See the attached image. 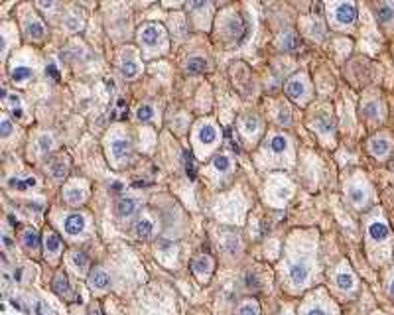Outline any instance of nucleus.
Here are the masks:
<instances>
[{
  "mask_svg": "<svg viewBox=\"0 0 394 315\" xmlns=\"http://www.w3.org/2000/svg\"><path fill=\"white\" fill-rule=\"evenodd\" d=\"M333 20L339 26H353L357 20V6L353 2H337L333 4Z\"/></svg>",
  "mask_w": 394,
  "mask_h": 315,
  "instance_id": "1",
  "label": "nucleus"
},
{
  "mask_svg": "<svg viewBox=\"0 0 394 315\" xmlns=\"http://www.w3.org/2000/svg\"><path fill=\"white\" fill-rule=\"evenodd\" d=\"M162 34H164V30L160 26H156V24H146V26L140 28V40L148 48L158 46V42L162 40Z\"/></svg>",
  "mask_w": 394,
  "mask_h": 315,
  "instance_id": "2",
  "label": "nucleus"
},
{
  "mask_svg": "<svg viewBox=\"0 0 394 315\" xmlns=\"http://www.w3.org/2000/svg\"><path fill=\"white\" fill-rule=\"evenodd\" d=\"M367 231H368V236H370L372 240H376V242H384V240L390 236V229H388V225H386L384 221H380V219L370 221Z\"/></svg>",
  "mask_w": 394,
  "mask_h": 315,
  "instance_id": "3",
  "label": "nucleus"
},
{
  "mask_svg": "<svg viewBox=\"0 0 394 315\" xmlns=\"http://www.w3.org/2000/svg\"><path fill=\"white\" fill-rule=\"evenodd\" d=\"M288 274H290V280L298 286L306 284L308 282V276H310V268L306 262H294L290 268H288Z\"/></svg>",
  "mask_w": 394,
  "mask_h": 315,
  "instance_id": "4",
  "label": "nucleus"
},
{
  "mask_svg": "<svg viewBox=\"0 0 394 315\" xmlns=\"http://www.w3.org/2000/svg\"><path fill=\"white\" fill-rule=\"evenodd\" d=\"M53 291L59 295V297H73V291H71V286H69V280L63 272H57L55 278H53Z\"/></svg>",
  "mask_w": 394,
  "mask_h": 315,
  "instance_id": "5",
  "label": "nucleus"
},
{
  "mask_svg": "<svg viewBox=\"0 0 394 315\" xmlns=\"http://www.w3.org/2000/svg\"><path fill=\"white\" fill-rule=\"evenodd\" d=\"M306 93V85H304V81H302V77H298V75H294L288 83H286V95L290 97V99H294V101H298L302 95Z\"/></svg>",
  "mask_w": 394,
  "mask_h": 315,
  "instance_id": "6",
  "label": "nucleus"
},
{
  "mask_svg": "<svg viewBox=\"0 0 394 315\" xmlns=\"http://www.w3.org/2000/svg\"><path fill=\"white\" fill-rule=\"evenodd\" d=\"M63 227H65V233L67 235H79V233H83L85 231V219L81 217V215H69L67 219H65V223H63Z\"/></svg>",
  "mask_w": 394,
  "mask_h": 315,
  "instance_id": "7",
  "label": "nucleus"
},
{
  "mask_svg": "<svg viewBox=\"0 0 394 315\" xmlns=\"http://www.w3.org/2000/svg\"><path fill=\"white\" fill-rule=\"evenodd\" d=\"M108 284H110V280H108L106 272H103L101 268H95V270L91 272V276H89V286H91L93 289H106Z\"/></svg>",
  "mask_w": 394,
  "mask_h": 315,
  "instance_id": "8",
  "label": "nucleus"
},
{
  "mask_svg": "<svg viewBox=\"0 0 394 315\" xmlns=\"http://www.w3.org/2000/svg\"><path fill=\"white\" fill-rule=\"evenodd\" d=\"M374 14H376V20L380 24H388L394 20V4H388V2H380V4H374Z\"/></svg>",
  "mask_w": 394,
  "mask_h": 315,
  "instance_id": "9",
  "label": "nucleus"
},
{
  "mask_svg": "<svg viewBox=\"0 0 394 315\" xmlns=\"http://www.w3.org/2000/svg\"><path fill=\"white\" fill-rule=\"evenodd\" d=\"M368 150L374 158H384L390 152V142L386 138H372L368 142Z\"/></svg>",
  "mask_w": 394,
  "mask_h": 315,
  "instance_id": "10",
  "label": "nucleus"
},
{
  "mask_svg": "<svg viewBox=\"0 0 394 315\" xmlns=\"http://www.w3.org/2000/svg\"><path fill=\"white\" fill-rule=\"evenodd\" d=\"M44 246H46V250L48 252H52V254H57L59 250H61V246H63V242H61V238L53 233V231H46V235H44Z\"/></svg>",
  "mask_w": 394,
  "mask_h": 315,
  "instance_id": "11",
  "label": "nucleus"
},
{
  "mask_svg": "<svg viewBox=\"0 0 394 315\" xmlns=\"http://www.w3.org/2000/svg\"><path fill=\"white\" fill-rule=\"evenodd\" d=\"M130 142L128 140H122V138H118V140H114L112 144H110V152H112V156L114 158H118V160H122V158H128L130 156Z\"/></svg>",
  "mask_w": 394,
  "mask_h": 315,
  "instance_id": "12",
  "label": "nucleus"
},
{
  "mask_svg": "<svg viewBox=\"0 0 394 315\" xmlns=\"http://www.w3.org/2000/svg\"><path fill=\"white\" fill-rule=\"evenodd\" d=\"M134 211H136V201H134V199L120 197V199L116 201V213H118L120 217H130Z\"/></svg>",
  "mask_w": 394,
  "mask_h": 315,
  "instance_id": "13",
  "label": "nucleus"
},
{
  "mask_svg": "<svg viewBox=\"0 0 394 315\" xmlns=\"http://www.w3.org/2000/svg\"><path fill=\"white\" fill-rule=\"evenodd\" d=\"M280 46L286 52H298L300 50V40H298V36L292 30H288V32H284L280 36Z\"/></svg>",
  "mask_w": 394,
  "mask_h": 315,
  "instance_id": "14",
  "label": "nucleus"
},
{
  "mask_svg": "<svg viewBox=\"0 0 394 315\" xmlns=\"http://www.w3.org/2000/svg\"><path fill=\"white\" fill-rule=\"evenodd\" d=\"M152 233H154V225H152L150 219H138V221H136V225H134V235H136L138 238H148V236H152Z\"/></svg>",
  "mask_w": 394,
  "mask_h": 315,
  "instance_id": "15",
  "label": "nucleus"
},
{
  "mask_svg": "<svg viewBox=\"0 0 394 315\" xmlns=\"http://www.w3.org/2000/svg\"><path fill=\"white\" fill-rule=\"evenodd\" d=\"M335 284H337V288L349 291V289L355 288V276H353L349 270H341V272L337 274V278H335Z\"/></svg>",
  "mask_w": 394,
  "mask_h": 315,
  "instance_id": "16",
  "label": "nucleus"
},
{
  "mask_svg": "<svg viewBox=\"0 0 394 315\" xmlns=\"http://www.w3.org/2000/svg\"><path fill=\"white\" fill-rule=\"evenodd\" d=\"M211 266H213V262H211V258H209V256H205V254H201V256L193 258V262H191V268H193V272H195V274H205V272H209V270H211Z\"/></svg>",
  "mask_w": 394,
  "mask_h": 315,
  "instance_id": "17",
  "label": "nucleus"
},
{
  "mask_svg": "<svg viewBox=\"0 0 394 315\" xmlns=\"http://www.w3.org/2000/svg\"><path fill=\"white\" fill-rule=\"evenodd\" d=\"M26 32H28V36H30L32 40H40V38L44 36L46 28H44V24H42L40 20L32 18V20H28V26H26Z\"/></svg>",
  "mask_w": 394,
  "mask_h": 315,
  "instance_id": "18",
  "label": "nucleus"
},
{
  "mask_svg": "<svg viewBox=\"0 0 394 315\" xmlns=\"http://www.w3.org/2000/svg\"><path fill=\"white\" fill-rule=\"evenodd\" d=\"M347 193H349V201H351L353 205H357V207H361V205L367 201V193H365V189H361V187H357V185H351Z\"/></svg>",
  "mask_w": 394,
  "mask_h": 315,
  "instance_id": "19",
  "label": "nucleus"
},
{
  "mask_svg": "<svg viewBox=\"0 0 394 315\" xmlns=\"http://www.w3.org/2000/svg\"><path fill=\"white\" fill-rule=\"evenodd\" d=\"M199 140H201L203 144H213V142L217 140V130H215V126H211V124L201 126V130H199Z\"/></svg>",
  "mask_w": 394,
  "mask_h": 315,
  "instance_id": "20",
  "label": "nucleus"
},
{
  "mask_svg": "<svg viewBox=\"0 0 394 315\" xmlns=\"http://www.w3.org/2000/svg\"><path fill=\"white\" fill-rule=\"evenodd\" d=\"M213 168L217 170V172H221V174H227L229 170H231V160L227 156H223V154H217L215 158H213Z\"/></svg>",
  "mask_w": 394,
  "mask_h": 315,
  "instance_id": "21",
  "label": "nucleus"
},
{
  "mask_svg": "<svg viewBox=\"0 0 394 315\" xmlns=\"http://www.w3.org/2000/svg\"><path fill=\"white\" fill-rule=\"evenodd\" d=\"M268 146H270V150H272L274 154H282V152H286V148H288V140H286L284 136L276 134V136H272V140L268 142Z\"/></svg>",
  "mask_w": 394,
  "mask_h": 315,
  "instance_id": "22",
  "label": "nucleus"
},
{
  "mask_svg": "<svg viewBox=\"0 0 394 315\" xmlns=\"http://www.w3.org/2000/svg\"><path fill=\"white\" fill-rule=\"evenodd\" d=\"M65 201L69 203V205H79L83 199H85V195H83V191L81 189H77V187H69V189H65Z\"/></svg>",
  "mask_w": 394,
  "mask_h": 315,
  "instance_id": "23",
  "label": "nucleus"
},
{
  "mask_svg": "<svg viewBox=\"0 0 394 315\" xmlns=\"http://www.w3.org/2000/svg\"><path fill=\"white\" fill-rule=\"evenodd\" d=\"M185 67H187V71H189V73H201V71H205V67H207V61H205L203 57H189Z\"/></svg>",
  "mask_w": 394,
  "mask_h": 315,
  "instance_id": "24",
  "label": "nucleus"
},
{
  "mask_svg": "<svg viewBox=\"0 0 394 315\" xmlns=\"http://www.w3.org/2000/svg\"><path fill=\"white\" fill-rule=\"evenodd\" d=\"M22 240H24V246L28 250H36L40 246V236H38L36 231H26L24 236H22Z\"/></svg>",
  "mask_w": 394,
  "mask_h": 315,
  "instance_id": "25",
  "label": "nucleus"
},
{
  "mask_svg": "<svg viewBox=\"0 0 394 315\" xmlns=\"http://www.w3.org/2000/svg\"><path fill=\"white\" fill-rule=\"evenodd\" d=\"M314 128L317 132H331L333 130V120L329 116H317L314 120Z\"/></svg>",
  "mask_w": 394,
  "mask_h": 315,
  "instance_id": "26",
  "label": "nucleus"
},
{
  "mask_svg": "<svg viewBox=\"0 0 394 315\" xmlns=\"http://www.w3.org/2000/svg\"><path fill=\"white\" fill-rule=\"evenodd\" d=\"M120 71H122V75H124L126 79H132V77H136V75H138V63H136V61H132V59H128V61H124V63H122Z\"/></svg>",
  "mask_w": 394,
  "mask_h": 315,
  "instance_id": "27",
  "label": "nucleus"
},
{
  "mask_svg": "<svg viewBox=\"0 0 394 315\" xmlns=\"http://www.w3.org/2000/svg\"><path fill=\"white\" fill-rule=\"evenodd\" d=\"M71 258H73V264L77 266V270H87V268H89V256H87L85 252L75 250V252L71 254Z\"/></svg>",
  "mask_w": 394,
  "mask_h": 315,
  "instance_id": "28",
  "label": "nucleus"
},
{
  "mask_svg": "<svg viewBox=\"0 0 394 315\" xmlns=\"http://www.w3.org/2000/svg\"><path fill=\"white\" fill-rule=\"evenodd\" d=\"M30 77H32V69L30 67H16L12 71V81L14 83H22V81H26Z\"/></svg>",
  "mask_w": 394,
  "mask_h": 315,
  "instance_id": "29",
  "label": "nucleus"
},
{
  "mask_svg": "<svg viewBox=\"0 0 394 315\" xmlns=\"http://www.w3.org/2000/svg\"><path fill=\"white\" fill-rule=\"evenodd\" d=\"M238 315H258V305L254 301H244L238 305Z\"/></svg>",
  "mask_w": 394,
  "mask_h": 315,
  "instance_id": "30",
  "label": "nucleus"
},
{
  "mask_svg": "<svg viewBox=\"0 0 394 315\" xmlns=\"http://www.w3.org/2000/svg\"><path fill=\"white\" fill-rule=\"evenodd\" d=\"M136 116H138V120L148 122V120H152V116H154V108H152L150 105H142V106L136 110Z\"/></svg>",
  "mask_w": 394,
  "mask_h": 315,
  "instance_id": "31",
  "label": "nucleus"
},
{
  "mask_svg": "<svg viewBox=\"0 0 394 315\" xmlns=\"http://www.w3.org/2000/svg\"><path fill=\"white\" fill-rule=\"evenodd\" d=\"M229 32L233 34V36H240L244 30H242V22L238 20V18H233L231 20V24H229Z\"/></svg>",
  "mask_w": 394,
  "mask_h": 315,
  "instance_id": "32",
  "label": "nucleus"
},
{
  "mask_svg": "<svg viewBox=\"0 0 394 315\" xmlns=\"http://www.w3.org/2000/svg\"><path fill=\"white\" fill-rule=\"evenodd\" d=\"M246 132H254L258 128V118L256 116H246L244 118V126H242Z\"/></svg>",
  "mask_w": 394,
  "mask_h": 315,
  "instance_id": "33",
  "label": "nucleus"
},
{
  "mask_svg": "<svg viewBox=\"0 0 394 315\" xmlns=\"http://www.w3.org/2000/svg\"><path fill=\"white\" fill-rule=\"evenodd\" d=\"M10 132H12V124H10V120H8V118H2V128H0V136L6 138Z\"/></svg>",
  "mask_w": 394,
  "mask_h": 315,
  "instance_id": "34",
  "label": "nucleus"
},
{
  "mask_svg": "<svg viewBox=\"0 0 394 315\" xmlns=\"http://www.w3.org/2000/svg\"><path fill=\"white\" fill-rule=\"evenodd\" d=\"M8 184H10V187H16V189H20V191H26V189H28V184H26V180L22 182V180H16V178H12Z\"/></svg>",
  "mask_w": 394,
  "mask_h": 315,
  "instance_id": "35",
  "label": "nucleus"
},
{
  "mask_svg": "<svg viewBox=\"0 0 394 315\" xmlns=\"http://www.w3.org/2000/svg\"><path fill=\"white\" fill-rule=\"evenodd\" d=\"M278 120H280V124L288 126V124L292 122V116H290V112H288L286 108H282V110H280V114H278Z\"/></svg>",
  "mask_w": 394,
  "mask_h": 315,
  "instance_id": "36",
  "label": "nucleus"
},
{
  "mask_svg": "<svg viewBox=\"0 0 394 315\" xmlns=\"http://www.w3.org/2000/svg\"><path fill=\"white\" fill-rule=\"evenodd\" d=\"M52 148V136H42L40 138V150L42 152H48Z\"/></svg>",
  "mask_w": 394,
  "mask_h": 315,
  "instance_id": "37",
  "label": "nucleus"
},
{
  "mask_svg": "<svg viewBox=\"0 0 394 315\" xmlns=\"http://www.w3.org/2000/svg\"><path fill=\"white\" fill-rule=\"evenodd\" d=\"M363 108H365V112H367V114H376V106H374L372 103H368V105H363Z\"/></svg>",
  "mask_w": 394,
  "mask_h": 315,
  "instance_id": "38",
  "label": "nucleus"
},
{
  "mask_svg": "<svg viewBox=\"0 0 394 315\" xmlns=\"http://www.w3.org/2000/svg\"><path fill=\"white\" fill-rule=\"evenodd\" d=\"M306 315H327V313H325V311H323V309H319V307H315V309H310V311H308V313H306Z\"/></svg>",
  "mask_w": 394,
  "mask_h": 315,
  "instance_id": "39",
  "label": "nucleus"
},
{
  "mask_svg": "<svg viewBox=\"0 0 394 315\" xmlns=\"http://www.w3.org/2000/svg\"><path fill=\"white\" fill-rule=\"evenodd\" d=\"M10 103H12L14 108H16V105H20V97H18V95H12V97H10Z\"/></svg>",
  "mask_w": 394,
  "mask_h": 315,
  "instance_id": "40",
  "label": "nucleus"
},
{
  "mask_svg": "<svg viewBox=\"0 0 394 315\" xmlns=\"http://www.w3.org/2000/svg\"><path fill=\"white\" fill-rule=\"evenodd\" d=\"M38 6H40V8H52V6H53V2H40Z\"/></svg>",
  "mask_w": 394,
  "mask_h": 315,
  "instance_id": "41",
  "label": "nucleus"
},
{
  "mask_svg": "<svg viewBox=\"0 0 394 315\" xmlns=\"http://www.w3.org/2000/svg\"><path fill=\"white\" fill-rule=\"evenodd\" d=\"M26 184H28V187H34V185H36V180H34V178H26Z\"/></svg>",
  "mask_w": 394,
  "mask_h": 315,
  "instance_id": "42",
  "label": "nucleus"
},
{
  "mask_svg": "<svg viewBox=\"0 0 394 315\" xmlns=\"http://www.w3.org/2000/svg\"><path fill=\"white\" fill-rule=\"evenodd\" d=\"M30 209H34V211H42V205H40V203H30Z\"/></svg>",
  "mask_w": 394,
  "mask_h": 315,
  "instance_id": "43",
  "label": "nucleus"
},
{
  "mask_svg": "<svg viewBox=\"0 0 394 315\" xmlns=\"http://www.w3.org/2000/svg\"><path fill=\"white\" fill-rule=\"evenodd\" d=\"M12 112H14V116H16V118H20V116H22V108H20V106H18V108H14Z\"/></svg>",
  "mask_w": 394,
  "mask_h": 315,
  "instance_id": "44",
  "label": "nucleus"
},
{
  "mask_svg": "<svg viewBox=\"0 0 394 315\" xmlns=\"http://www.w3.org/2000/svg\"><path fill=\"white\" fill-rule=\"evenodd\" d=\"M89 315H101V311L95 309V307H91V309H89Z\"/></svg>",
  "mask_w": 394,
  "mask_h": 315,
  "instance_id": "45",
  "label": "nucleus"
},
{
  "mask_svg": "<svg viewBox=\"0 0 394 315\" xmlns=\"http://www.w3.org/2000/svg\"><path fill=\"white\" fill-rule=\"evenodd\" d=\"M20 278H22V270H16L14 272V280H20Z\"/></svg>",
  "mask_w": 394,
  "mask_h": 315,
  "instance_id": "46",
  "label": "nucleus"
},
{
  "mask_svg": "<svg viewBox=\"0 0 394 315\" xmlns=\"http://www.w3.org/2000/svg\"><path fill=\"white\" fill-rule=\"evenodd\" d=\"M388 293L394 297V280H392V284H390V288H388Z\"/></svg>",
  "mask_w": 394,
  "mask_h": 315,
  "instance_id": "47",
  "label": "nucleus"
},
{
  "mask_svg": "<svg viewBox=\"0 0 394 315\" xmlns=\"http://www.w3.org/2000/svg\"><path fill=\"white\" fill-rule=\"evenodd\" d=\"M112 191H120V184H114V185H112Z\"/></svg>",
  "mask_w": 394,
  "mask_h": 315,
  "instance_id": "48",
  "label": "nucleus"
},
{
  "mask_svg": "<svg viewBox=\"0 0 394 315\" xmlns=\"http://www.w3.org/2000/svg\"><path fill=\"white\" fill-rule=\"evenodd\" d=\"M4 244H6V246H10V244H12V240H10L8 236H4Z\"/></svg>",
  "mask_w": 394,
  "mask_h": 315,
  "instance_id": "49",
  "label": "nucleus"
}]
</instances>
